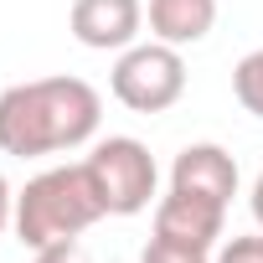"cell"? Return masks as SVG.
<instances>
[{"label":"cell","instance_id":"8992f818","mask_svg":"<svg viewBox=\"0 0 263 263\" xmlns=\"http://www.w3.org/2000/svg\"><path fill=\"white\" fill-rule=\"evenodd\" d=\"M67 26L93 52H124L140 42L145 26V0H72Z\"/></svg>","mask_w":263,"mask_h":263},{"label":"cell","instance_id":"5b68a950","mask_svg":"<svg viewBox=\"0 0 263 263\" xmlns=\"http://www.w3.org/2000/svg\"><path fill=\"white\" fill-rule=\"evenodd\" d=\"M222 227H227V206L212 201V196H191V191H176V186H171V191L160 196V206H155V237L181 242V248L217 253Z\"/></svg>","mask_w":263,"mask_h":263},{"label":"cell","instance_id":"52a82bcc","mask_svg":"<svg viewBox=\"0 0 263 263\" xmlns=\"http://www.w3.org/2000/svg\"><path fill=\"white\" fill-rule=\"evenodd\" d=\"M171 186L191 191V196H212V201H232L237 196V160L222 145H186L171 165Z\"/></svg>","mask_w":263,"mask_h":263},{"label":"cell","instance_id":"9c48e42d","mask_svg":"<svg viewBox=\"0 0 263 263\" xmlns=\"http://www.w3.org/2000/svg\"><path fill=\"white\" fill-rule=\"evenodd\" d=\"M232 93H237V103H242L253 119H263V47H253V52L232 67Z\"/></svg>","mask_w":263,"mask_h":263},{"label":"cell","instance_id":"7a4b0ae2","mask_svg":"<svg viewBox=\"0 0 263 263\" xmlns=\"http://www.w3.org/2000/svg\"><path fill=\"white\" fill-rule=\"evenodd\" d=\"M103 201H98V186L88 176V165H52L42 176H31L21 191H16V237L36 253V248H52V242H67V237H83L93 222H103Z\"/></svg>","mask_w":263,"mask_h":263},{"label":"cell","instance_id":"ba28073f","mask_svg":"<svg viewBox=\"0 0 263 263\" xmlns=\"http://www.w3.org/2000/svg\"><path fill=\"white\" fill-rule=\"evenodd\" d=\"M150 36L165 47H196L217 26V0H150L145 6Z\"/></svg>","mask_w":263,"mask_h":263},{"label":"cell","instance_id":"8fae6325","mask_svg":"<svg viewBox=\"0 0 263 263\" xmlns=\"http://www.w3.org/2000/svg\"><path fill=\"white\" fill-rule=\"evenodd\" d=\"M212 263H263V232L258 237H227V242H217Z\"/></svg>","mask_w":263,"mask_h":263},{"label":"cell","instance_id":"30bf717a","mask_svg":"<svg viewBox=\"0 0 263 263\" xmlns=\"http://www.w3.org/2000/svg\"><path fill=\"white\" fill-rule=\"evenodd\" d=\"M140 263H212V253L201 248H181V242H165V237H150Z\"/></svg>","mask_w":263,"mask_h":263},{"label":"cell","instance_id":"6da1fadb","mask_svg":"<svg viewBox=\"0 0 263 263\" xmlns=\"http://www.w3.org/2000/svg\"><path fill=\"white\" fill-rule=\"evenodd\" d=\"M103 98L83 78H31L0 93V150L16 160L78 150L98 135Z\"/></svg>","mask_w":263,"mask_h":263},{"label":"cell","instance_id":"4fadbf2b","mask_svg":"<svg viewBox=\"0 0 263 263\" xmlns=\"http://www.w3.org/2000/svg\"><path fill=\"white\" fill-rule=\"evenodd\" d=\"M11 222H16V191H11L6 176H0V232H6Z\"/></svg>","mask_w":263,"mask_h":263},{"label":"cell","instance_id":"5bb4252c","mask_svg":"<svg viewBox=\"0 0 263 263\" xmlns=\"http://www.w3.org/2000/svg\"><path fill=\"white\" fill-rule=\"evenodd\" d=\"M248 206H253V217H258V227H263V176L253 181V196H248Z\"/></svg>","mask_w":263,"mask_h":263},{"label":"cell","instance_id":"7c38bea8","mask_svg":"<svg viewBox=\"0 0 263 263\" xmlns=\"http://www.w3.org/2000/svg\"><path fill=\"white\" fill-rule=\"evenodd\" d=\"M31 263H93V253L78 242V237H67V242H52V248H36V258Z\"/></svg>","mask_w":263,"mask_h":263},{"label":"cell","instance_id":"3957f363","mask_svg":"<svg viewBox=\"0 0 263 263\" xmlns=\"http://www.w3.org/2000/svg\"><path fill=\"white\" fill-rule=\"evenodd\" d=\"M108 88L135 114H165L186 93V57H181V47H165L155 36L135 42V47L119 52V62L108 72Z\"/></svg>","mask_w":263,"mask_h":263},{"label":"cell","instance_id":"277c9868","mask_svg":"<svg viewBox=\"0 0 263 263\" xmlns=\"http://www.w3.org/2000/svg\"><path fill=\"white\" fill-rule=\"evenodd\" d=\"M93 186H98V201L108 217H135L150 206L155 186H160V165L155 155L135 140V135H108L93 145V155L83 160Z\"/></svg>","mask_w":263,"mask_h":263}]
</instances>
